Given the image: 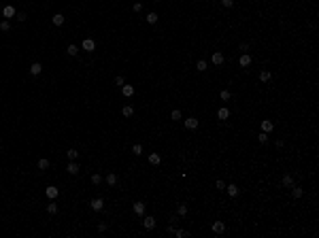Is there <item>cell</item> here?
I'll return each mask as SVG.
<instances>
[{
	"mask_svg": "<svg viewBox=\"0 0 319 238\" xmlns=\"http://www.w3.org/2000/svg\"><path fill=\"white\" fill-rule=\"evenodd\" d=\"M170 119H172V121H179V119H181V111H177V108H175V111L170 113Z\"/></svg>",
	"mask_w": 319,
	"mask_h": 238,
	"instance_id": "cell-29",
	"label": "cell"
},
{
	"mask_svg": "<svg viewBox=\"0 0 319 238\" xmlns=\"http://www.w3.org/2000/svg\"><path fill=\"white\" fill-rule=\"evenodd\" d=\"M225 191H228L232 198H236V196H238V187H236V185H225Z\"/></svg>",
	"mask_w": 319,
	"mask_h": 238,
	"instance_id": "cell-18",
	"label": "cell"
},
{
	"mask_svg": "<svg viewBox=\"0 0 319 238\" xmlns=\"http://www.w3.org/2000/svg\"><path fill=\"white\" fill-rule=\"evenodd\" d=\"M132 153H134V155H141V153H143V147H141L138 143H136L134 147H132Z\"/></svg>",
	"mask_w": 319,
	"mask_h": 238,
	"instance_id": "cell-31",
	"label": "cell"
},
{
	"mask_svg": "<svg viewBox=\"0 0 319 238\" xmlns=\"http://www.w3.org/2000/svg\"><path fill=\"white\" fill-rule=\"evenodd\" d=\"M238 64H240L243 68H247L249 64H251V55H247V53H245V55H240V60H238Z\"/></svg>",
	"mask_w": 319,
	"mask_h": 238,
	"instance_id": "cell-11",
	"label": "cell"
},
{
	"mask_svg": "<svg viewBox=\"0 0 319 238\" xmlns=\"http://www.w3.org/2000/svg\"><path fill=\"white\" fill-rule=\"evenodd\" d=\"M185 128H187V130H196V128H198V119H196V117H187V119H185Z\"/></svg>",
	"mask_w": 319,
	"mask_h": 238,
	"instance_id": "cell-4",
	"label": "cell"
},
{
	"mask_svg": "<svg viewBox=\"0 0 319 238\" xmlns=\"http://www.w3.org/2000/svg\"><path fill=\"white\" fill-rule=\"evenodd\" d=\"M132 211H134L136 215H143V213H145V204H143V202H134Z\"/></svg>",
	"mask_w": 319,
	"mask_h": 238,
	"instance_id": "cell-16",
	"label": "cell"
},
{
	"mask_svg": "<svg viewBox=\"0 0 319 238\" xmlns=\"http://www.w3.org/2000/svg\"><path fill=\"white\" fill-rule=\"evenodd\" d=\"M121 115H123V117H132V115H134V108H132V107H123V108H121Z\"/></svg>",
	"mask_w": 319,
	"mask_h": 238,
	"instance_id": "cell-23",
	"label": "cell"
},
{
	"mask_svg": "<svg viewBox=\"0 0 319 238\" xmlns=\"http://www.w3.org/2000/svg\"><path fill=\"white\" fill-rule=\"evenodd\" d=\"M47 213H49V215L58 213V204H53V202H51V204H47Z\"/></svg>",
	"mask_w": 319,
	"mask_h": 238,
	"instance_id": "cell-28",
	"label": "cell"
},
{
	"mask_svg": "<svg viewBox=\"0 0 319 238\" xmlns=\"http://www.w3.org/2000/svg\"><path fill=\"white\" fill-rule=\"evenodd\" d=\"M157 17H160L157 13H149V15H147V21H149V24H155V21H157Z\"/></svg>",
	"mask_w": 319,
	"mask_h": 238,
	"instance_id": "cell-27",
	"label": "cell"
},
{
	"mask_svg": "<svg viewBox=\"0 0 319 238\" xmlns=\"http://www.w3.org/2000/svg\"><path fill=\"white\" fill-rule=\"evenodd\" d=\"M213 64H217V66L224 64V53H221V51H215V53H213Z\"/></svg>",
	"mask_w": 319,
	"mask_h": 238,
	"instance_id": "cell-9",
	"label": "cell"
},
{
	"mask_svg": "<svg viewBox=\"0 0 319 238\" xmlns=\"http://www.w3.org/2000/svg\"><path fill=\"white\" fill-rule=\"evenodd\" d=\"M106 185H111V187H115V185H117V174H113V172H111V174L106 177Z\"/></svg>",
	"mask_w": 319,
	"mask_h": 238,
	"instance_id": "cell-21",
	"label": "cell"
},
{
	"mask_svg": "<svg viewBox=\"0 0 319 238\" xmlns=\"http://www.w3.org/2000/svg\"><path fill=\"white\" fill-rule=\"evenodd\" d=\"M258 140H260V143H266V140H268V134H266V132H260V134H258Z\"/></svg>",
	"mask_w": 319,
	"mask_h": 238,
	"instance_id": "cell-33",
	"label": "cell"
},
{
	"mask_svg": "<svg viewBox=\"0 0 319 238\" xmlns=\"http://www.w3.org/2000/svg\"><path fill=\"white\" fill-rule=\"evenodd\" d=\"M121 92H123V96L130 98V96H134V87L132 85H121Z\"/></svg>",
	"mask_w": 319,
	"mask_h": 238,
	"instance_id": "cell-17",
	"label": "cell"
},
{
	"mask_svg": "<svg viewBox=\"0 0 319 238\" xmlns=\"http://www.w3.org/2000/svg\"><path fill=\"white\" fill-rule=\"evenodd\" d=\"M47 168H49V159H45V157L38 159V170H47Z\"/></svg>",
	"mask_w": 319,
	"mask_h": 238,
	"instance_id": "cell-25",
	"label": "cell"
},
{
	"mask_svg": "<svg viewBox=\"0 0 319 238\" xmlns=\"http://www.w3.org/2000/svg\"><path fill=\"white\" fill-rule=\"evenodd\" d=\"M219 96H221V100H230V96H232V94H230L228 89H221V92H219Z\"/></svg>",
	"mask_w": 319,
	"mask_h": 238,
	"instance_id": "cell-32",
	"label": "cell"
},
{
	"mask_svg": "<svg viewBox=\"0 0 319 238\" xmlns=\"http://www.w3.org/2000/svg\"><path fill=\"white\" fill-rule=\"evenodd\" d=\"M292 187H294V189H292V196H294V198H302L304 189H302V187H296V185H292Z\"/></svg>",
	"mask_w": 319,
	"mask_h": 238,
	"instance_id": "cell-22",
	"label": "cell"
},
{
	"mask_svg": "<svg viewBox=\"0 0 319 238\" xmlns=\"http://www.w3.org/2000/svg\"><path fill=\"white\" fill-rule=\"evenodd\" d=\"M92 183H94V185H100V183H102V177H100V174H94V177H92Z\"/></svg>",
	"mask_w": 319,
	"mask_h": 238,
	"instance_id": "cell-35",
	"label": "cell"
},
{
	"mask_svg": "<svg viewBox=\"0 0 319 238\" xmlns=\"http://www.w3.org/2000/svg\"><path fill=\"white\" fill-rule=\"evenodd\" d=\"M132 11H134V13H141V11H143V4H141V2H134Z\"/></svg>",
	"mask_w": 319,
	"mask_h": 238,
	"instance_id": "cell-36",
	"label": "cell"
},
{
	"mask_svg": "<svg viewBox=\"0 0 319 238\" xmlns=\"http://www.w3.org/2000/svg\"><path fill=\"white\" fill-rule=\"evenodd\" d=\"M143 226L147 227V230H153V227H155V219H153V217H145V219H143Z\"/></svg>",
	"mask_w": 319,
	"mask_h": 238,
	"instance_id": "cell-7",
	"label": "cell"
},
{
	"mask_svg": "<svg viewBox=\"0 0 319 238\" xmlns=\"http://www.w3.org/2000/svg\"><path fill=\"white\" fill-rule=\"evenodd\" d=\"M51 21H53V26H62L64 24V15H62V13H56V15L51 17Z\"/></svg>",
	"mask_w": 319,
	"mask_h": 238,
	"instance_id": "cell-10",
	"label": "cell"
},
{
	"mask_svg": "<svg viewBox=\"0 0 319 238\" xmlns=\"http://www.w3.org/2000/svg\"><path fill=\"white\" fill-rule=\"evenodd\" d=\"M272 128H274V123H272L270 119H264V121H262V132L268 134V132H272Z\"/></svg>",
	"mask_w": 319,
	"mask_h": 238,
	"instance_id": "cell-5",
	"label": "cell"
},
{
	"mask_svg": "<svg viewBox=\"0 0 319 238\" xmlns=\"http://www.w3.org/2000/svg\"><path fill=\"white\" fill-rule=\"evenodd\" d=\"M96 49V43L92 38H83V51H94Z\"/></svg>",
	"mask_w": 319,
	"mask_h": 238,
	"instance_id": "cell-3",
	"label": "cell"
},
{
	"mask_svg": "<svg viewBox=\"0 0 319 238\" xmlns=\"http://www.w3.org/2000/svg\"><path fill=\"white\" fill-rule=\"evenodd\" d=\"M238 49H240V51H247L249 45H247V43H240V47H238Z\"/></svg>",
	"mask_w": 319,
	"mask_h": 238,
	"instance_id": "cell-44",
	"label": "cell"
},
{
	"mask_svg": "<svg viewBox=\"0 0 319 238\" xmlns=\"http://www.w3.org/2000/svg\"><path fill=\"white\" fill-rule=\"evenodd\" d=\"M177 215H181V217H185V215H187V204H179Z\"/></svg>",
	"mask_w": 319,
	"mask_h": 238,
	"instance_id": "cell-24",
	"label": "cell"
},
{
	"mask_svg": "<svg viewBox=\"0 0 319 238\" xmlns=\"http://www.w3.org/2000/svg\"><path fill=\"white\" fill-rule=\"evenodd\" d=\"M166 232H168V234H175V226H172V223H168V227H166Z\"/></svg>",
	"mask_w": 319,
	"mask_h": 238,
	"instance_id": "cell-43",
	"label": "cell"
},
{
	"mask_svg": "<svg viewBox=\"0 0 319 238\" xmlns=\"http://www.w3.org/2000/svg\"><path fill=\"white\" fill-rule=\"evenodd\" d=\"M272 79V72L270 70H264V72H260V81H264V83H268Z\"/></svg>",
	"mask_w": 319,
	"mask_h": 238,
	"instance_id": "cell-19",
	"label": "cell"
},
{
	"mask_svg": "<svg viewBox=\"0 0 319 238\" xmlns=\"http://www.w3.org/2000/svg\"><path fill=\"white\" fill-rule=\"evenodd\" d=\"M77 53H79V49L75 45H68V55H77Z\"/></svg>",
	"mask_w": 319,
	"mask_h": 238,
	"instance_id": "cell-34",
	"label": "cell"
},
{
	"mask_svg": "<svg viewBox=\"0 0 319 238\" xmlns=\"http://www.w3.org/2000/svg\"><path fill=\"white\" fill-rule=\"evenodd\" d=\"M217 117H219L221 121H224V119H228V117H230V111H228L225 107H221L219 111H217Z\"/></svg>",
	"mask_w": 319,
	"mask_h": 238,
	"instance_id": "cell-14",
	"label": "cell"
},
{
	"mask_svg": "<svg viewBox=\"0 0 319 238\" xmlns=\"http://www.w3.org/2000/svg\"><path fill=\"white\" fill-rule=\"evenodd\" d=\"M115 85L121 87V85H123V77H115Z\"/></svg>",
	"mask_w": 319,
	"mask_h": 238,
	"instance_id": "cell-42",
	"label": "cell"
},
{
	"mask_svg": "<svg viewBox=\"0 0 319 238\" xmlns=\"http://www.w3.org/2000/svg\"><path fill=\"white\" fill-rule=\"evenodd\" d=\"M79 157V151L77 149H68V159H77Z\"/></svg>",
	"mask_w": 319,
	"mask_h": 238,
	"instance_id": "cell-30",
	"label": "cell"
},
{
	"mask_svg": "<svg viewBox=\"0 0 319 238\" xmlns=\"http://www.w3.org/2000/svg\"><path fill=\"white\" fill-rule=\"evenodd\" d=\"M15 17H17V21H26V19H28L26 13H15Z\"/></svg>",
	"mask_w": 319,
	"mask_h": 238,
	"instance_id": "cell-39",
	"label": "cell"
},
{
	"mask_svg": "<svg viewBox=\"0 0 319 238\" xmlns=\"http://www.w3.org/2000/svg\"><path fill=\"white\" fill-rule=\"evenodd\" d=\"M215 187H217V189H225V183L219 178V181H215Z\"/></svg>",
	"mask_w": 319,
	"mask_h": 238,
	"instance_id": "cell-38",
	"label": "cell"
},
{
	"mask_svg": "<svg viewBox=\"0 0 319 238\" xmlns=\"http://www.w3.org/2000/svg\"><path fill=\"white\" fill-rule=\"evenodd\" d=\"M15 13H17V11L13 9L11 4H7V7L2 9V15H4V17H15Z\"/></svg>",
	"mask_w": 319,
	"mask_h": 238,
	"instance_id": "cell-8",
	"label": "cell"
},
{
	"mask_svg": "<svg viewBox=\"0 0 319 238\" xmlns=\"http://www.w3.org/2000/svg\"><path fill=\"white\" fill-rule=\"evenodd\" d=\"M221 4H224L225 9H230V7H232V4H234V0H221Z\"/></svg>",
	"mask_w": 319,
	"mask_h": 238,
	"instance_id": "cell-41",
	"label": "cell"
},
{
	"mask_svg": "<svg viewBox=\"0 0 319 238\" xmlns=\"http://www.w3.org/2000/svg\"><path fill=\"white\" fill-rule=\"evenodd\" d=\"M9 28H11V26H9V21H0V30H2V32H7Z\"/></svg>",
	"mask_w": 319,
	"mask_h": 238,
	"instance_id": "cell-40",
	"label": "cell"
},
{
	"mask_svg": "<svg viewBox=\"0 0 319 238\" xmlns=\"http://www.w3.org/2000/svg\"><path fill=\"white\" fill-rule=\"evenodd\" d=\"M45 193H47V198H49V200H53V198H58L60 189H58V187H53V185H49L47 189H45Z\"/></svg>",
	"mask_w": 319,
	"mask_h": 238,
	"instance_id": "cell-2",
	"label": "cell"
},
{
	"mask_svg": "<svg viewBox=\"0 0 319 238\" xmlns=\"http://www.w3.org/2000/svg\"><path fill=\"white\" fill-rule=\"evenodd\" d=\"M281 183H283V187H292V185H294V177H292V174H285V177L281 178Z\"/></svg>",
	"mask_w": 319,
	"mask_h": 238,
	"instance_id": "cell-13",
	"label": "cell"
},
{
	"mask_svg": "<svg viewBox=\"0 0 319 238\" xmlns=\"http://www.w3.org/2000/svg\"><path fill=\"white\" fill-rule=\"evenodd\" d=\"M41 70H43V66H41L38 62H34V64L30 66V74H34V77H36V74H41Z\"/></svg>",
	"mask_w": 319,
	"mask_h": 238,
	"instance_id": "cell-15",
	"label": "cell"
},
{
	"mask_svg": "<svg viewBox=\"0 0 319 238\" xmlns=\"http://www.w3.org/2000/svg\"><path fill=\"white\" fill-rule=\"evenodd\" d=\"M89 206H92V211H102V208H104V200H102V198H94V200L89 202Z\"/></svg>",
	"mask_w": 319,
	"mask_h": 238,
	"instance_id": "cell-1",
	"label": "cell"
},
{
	"mask_svg": "<svg viewBox=\"0 0 319 238\" xmlns=\"http://www.w3.org/2000/svg\"><path fill=\"white\" fill-rule=\"evenodd\" d=\"M66 170H68V174H77V172H79V166H77V164H75V162L70 159V162H68V168H66Z\"/></svg>",
	"mask_w": 319,
	"mask_h": 238,
	"instance_id": "cell-20",
	"label": "cell"
},
{
	"mask_svg": "<svg viewBox=\"0 0 319 238\" xmlns=\"http://www.w3.org/2000/svg\"><path fill=\"white\" fill-rule=\"evenodd\" d=\"M153 2H160V0H153Z\"/></svg>",
	"mask_w": 319,
	"mask_h": 238,
	"instance_id": "cell-45",
	"label": "cell"
},
{
	"mask_svg": "<svg viewBox=\"0 0 319 238\" xmlns=\"http://www.w3.org/2000/svg\"><path fill=\"white\" fill-rule=\"evenodd\" d=\"M196 70H200V72L206 70V62H204V60H198V64H196Z\"/></svg>",
	"mask_w": 319,
	"mask_h": 238,
	"instance_id": "cell-26",
	"label": "cell"
},
{
	"mask_svg": "<svg viewBox=\"0 0 319 238\" xmlns=\"http://www.w3.org/2000/svg\"><path fill=\"white\" fill-rule=\"evenodd\" d=\"M224 230H225L224 221H215V223H213V232H215V234H224Z\"/></svg>",
	"mask_w": 319,
	"mask_h": 238,
	"instance_id": "cell-6",
	"label": "cell"
},
{
	"mask_svg": "<svg viewBox=\"0 0 319 238\" xmlns=\"http://www.w3.org/2000/svg\"><path fill=\"white\" fill-rule=\"evenodd\" d=\"M160 162H162V157H160L157 153H149V164H151V166H157Z\"/></svg>",
	"mask_w": 319,
	"mask_h": 238,
	"instance_id": "cell-12",
	"label": "cell"
},
{
	"mask_svg": "<svg viewBox=\"0 0 319 238\" xmlns=\"http://www.w3.org/2000/svg\"><path fill=\"white\" fill-rule=\"evenodd\" d=\"M175 234H177L179 238H185V236H189V234L185 232V230H175Z\"/></svg>",
	"mask_w": 319,
	"mask_h": 238,
	"instance_id": "cell-37",
	"label": "cell"
}]
</instances>
